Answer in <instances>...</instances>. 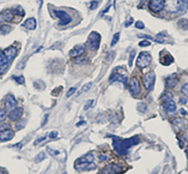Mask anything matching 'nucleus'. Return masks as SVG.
<instances>
[{
    "label": "nucleus",
    "mask_w": 188,
    "mask_h": 174,
    "mask_svg": "<svg viewBox=\"0 0 188 174\" xmlns=\"http://www.w3.org/2000/svg\"><path fill=\"white\" fill-rule=\"evenodd\" d=\"M112 138V146L115 152L119 155H125L128 153L131 147L139 142V138L137 136L128 139H122L118 137L111 136Z\"/></svg>",
    "instance_id": "1"
},
{
    "label": "nucleus",
    "mask_w": 188,
    "mask_h": 174,
    "mask_svg": "<svg viewBox=\"0 0 188 174\" xmlns=\"http://www.w3.org/2000/svg\"><path fill=\"white\" fill-rule=\"evenodd\" d=\"M94 156L89 153L75 161L74 168L77 171H93L96 168V165L93 162Z\"/></svg>",
    "instance_id": "2"
},
{
    "label": "nucleus",
    "mask_w": 188,
    "mask_h": 174,
    "mask_svg": "<svg viewBox=\"0 0 188 174\" xmlns=\"http://www.w3.org/2000/svg\"><path fill=\"white\" fill-rule=\"evenodd\" d=\"M101 42V36L97 32H91L88 37L86 45L88 49L92 51H96L99 48Z\"/></svg>",
    "instance_id": "3"
},
{
    "label": "nucleus",
    "mask_w": 188,
    "mask_h": 174,
    "mask_svg": "<svg viewBox=\"0 0 188 174\" xmlns=\"http://www.w3.org/2000/svg\"><path fill=\"white\" fill-rule=\"evenodd\" d=\"M152 56L149 52L147 51H141L140 53L139 56H138L137 61H136V65L138 68H145L150 65L152 62Z\"/></svg>",
    "instance_id": "4"
},
{
    "label": "nucleus",
    "mask_w": 188,
    "mask_h": 174,
    "mask_svg": "<svg viewBox=\"0 0 188 174\" xmlns=\"http://www.w3.org/2000/svg\"><path fill=\"white\" fill-rule=\"evenodd\" d=\"M156 75L154 71H150L145 75L143 78V85L148 91H152L155 85Z\"/></svg>",
    "instance_id": "5"
},
{
    "label": "nucleus",
    "mask_w": 188,
    "mask_h": 174,
    "mask_svg": "<svg viewBox=\"0 0 188 174\" xmlns=\"http://www.w3.org/2000/svg\"><path fill=\"white\" fill-rule=\"evenodd\" d=\"M54 14L55 15L56 17L60 18V21L59 22V25L61 26H65L69 25V23H71L72 21V18H71V16L66 13V11L63 10H54Z\"/></svg>",
    "instance_id": "6"
},
{
    "label": "nucleus",
    "mask_w": 188,
    "mask_h": 174,
    "mask_svg": "<svg viewBox=\"0 0 188 174\" xmlns=\"http://www.w3.org/2000/svg\"><path fill=\"white\" fill-rule=\"evenodd\" d=\"M165 6V0H150L149 2V9L154 13L160 12Z\"/></svg>",
    "instance_id": "7"
},
{
    "label": "nucleus",
    "mask_w": 188,
    "mask_h": 174,
    "mask_svg": "<svg viewBox=\"0 0 188 174\" xmlns=\"http://www.w3.org/2000/svg\"><path fill=\"white\" fill-rule=\"evenodd\" d=\"M129 89H130V91L132 95H139L141 93V87H140L139 82H138L137 78H135V77L131 78L130 82L129 83Z\"/></svg>",
    "instance_id": "8"
},
{
    "label": "nucleus",
    "mask_w": 188,
    "mask_h": 174,
    "mask_svg": "<svg viewBox=\"0 0 188 174\" xmlns=\"http://www.w3.org/2000/svg\"><path fill=\"white\" fill-rule=\"evenodd\" d=\"M163 107L165 111L169 113H173L176 110V104L174 100L172 99V96L168 97L166 96V98H165V101L163 103Z\"/></svg>",
    "instance_id": "9"
},
{
    "label": "nucleus",
    "mask_w": 188,
    "mask_h": 174,
    "mask_svg": "<svg viewBox=\"0 0 188 174\" xmlns=\"http://www.w3.org/2000/svg\"><path fill=\"white\" fill-rule=\"evenodd\" d=\"M121 172V167L118 165L110 164L107 165L101 172V174H118Z\"/></svg>",
    "instance_id": "10"
},
{
    "label": "nucleus",
    "mask_w": 188,
    "mask_h": 174,
    "mask_svg": "<svg viewBox=\"0 0 188 174\" xmlns=\"http://www.w3.org/2000/svg\"><path fill=\"white\" fill-rule=\"evenodd\" d=\"M4 105H5V110L7 111H12L16 108V105H17V101L15 99L13 96L7 95L5 99Z\"/></svg>",
    "instance_id": "11"
},
{
    "label": "nucleus",
    "mask_w": 188,
    "mask_h": 174,
    "mask_svg": "<svg viewBox=\"0 0 188 174\" xmlns=\"http://www.w3.org/2000/svg\"><path fill=\"white\" fill-rule=\"evenodd\" d=\"M109 79H110V82L111 83L116 82V81H118V82L123 83L124 88H126V87L127 77L125 75L121 74L119 73H113L112 74Z\"/></svg>",
    "instance_id": "12"
},
{
    "label": "nucleus",
    "mask_w": 188,
    "mask_h": 174,
    "mask_svg": "<svg viewBox=\"0 0 188 174\" xmlns=\"http://www.w3.org/2000/svg\"><path fill=\"white\" fill-rule=\"evenodd\" d=\"M85 53V49L82 46H75L71 49L69 55L71 57H80Z\"/></svg>",
    "instance_id": "13"
},
{
    "label": "nucleus",
    "mask_w": 188,
    "mask_h": 174,
    "mask_svg": "<svg viewBox=\"0 0 188 174\" xmlns=\"http://www.w3.org/2000/svg\"><path fill=\"white\" fill-rule=\"evenodd\" d=\"M166 85L168 88H174L179 82V77L176 74L169 75L166 78Z\"/></svg>",
    "instance_id": "14"
},
{
    "label": "nucleus",
    "mask_w": 188,
    "mask_h": 174,
    "mask_svg": "<svg viewBox=\"0 0 188 174\" xmlns=\"http://www.w3.org/2000/svg\"><path fill=\"white\" fill-rule=\"evenodd\" d=\"M23 108L21 107H18V108L14 109L12 110L9 114V118L12 121H16L19 120L23 115Z\"/></svg>",
    "instance_id": "15"
},
{
    "label": "nucleus",
    "mask_w": 188,
    "mask_h": 174,
    "mask_svg": "<svg viewBox=\"0 0 188 174\" xmlns=\"http://www.w3.org/2000/svg\"><path fill=\"white\" fill-rule=\"evenodd\" d=\"M4 55H5V57H7V59L8 60L9 62L12 61L15 58V57L16 56V54H17V50L16 48L10 46V47L7 48L3 51Z\"/></svg>",
    "instance_id": "16"
},
{
    "label": "nucleus",
    "mask_w": 188,
    "mask_h": 174,
    "mask_svg": "<svg viewBox=\"0 0 188 174\" xmlns=\"http://www.w3.org/2000/svg\"><path fill=\"white\" fill-rule=\"evenodd\" d=\"M14 137V132L13 131L7 129L0 132V141L5 142L10 140Z\"/></svg>",
    "instance_id": "17"
},
{
    "label": "nucleus",
    "mask_w": 188,
    "mask_h": 174,
    "mask_svg": "<svg viewBox=\"0 0 188 174\" xmlns=\"http://www.w3.org/2000/svg\"><path fill=\"white\" fill-rule=\"evenodd\" d=\"M37 23H36V18H30L27 19L24 23L23 27H26V28L31 29V30H34L36 28Z\"/></svg>",
    "instance_id": "18"
},
{
    "label": "nucleus",
    "mask_w": 188,
    "mask_h": 174,
    "mask_svg": "<svg viewBox=\"0 0 188 174\" xmlns=\"http://www.w3.org/2000/svg\"><path fill=\"white\" fill-rule=\"evenodd\" d=\"M173 62H174V57L171 56V55H169V54L165 55L160 59V62H161V64L164 65V66H169Z\"/></svg>",
    "instance_id": "19"
},
{
    "label": "nucleus",
    "mask_w": 188,
    "mask_h": 174,
    "mask_svg": "<svg viewBox=\"0 0 188 174\" xmlns=\"http://www.w3.org/2000/svg\"><path fill=\"white\" fill-rule=\"evenodd\" d=\"M2 18L5 21L10 22L12 21V19L13 18V13L10 10H6L5 12H3L2 13Z\"/></svg>",
    "instance_id": "20"
},
{
    "label": "nucleus",
    "mask_w": 188,
    "mask_h": 174,
    "mask_svg": "<svg viewBox=\"0 0 188 174\" xmlns=\"http://www.w3.org/2000/svg\"><path fill=\"white\" fill-rule=\"evenodd\" d=\"M178 26L183 30H187L188 29V19L182 18L178 21Z\"/></svg>",
    "instance_id": "21"
},
{
    "label": "nucleus",
    "mask_w": 188,
    "mask_h": 174,
    "mask_svg": "<svg viewBox=\"0 0 188 174\" xmlns=\"http://www.w3.org/2000/svg\"><path fill=\"white\" fill-rule=\"evenodd\" d=\"M11 27L10 25H2L0 26V33H2V35H6L7 33H9L11 31Z\"/></svg>",
    "instance_id": "22"
},
{
    "label": "nucleus",
    "mask_w": 188,
    "mask_h": 174,
    "mask_svg": "<svg viewBox=\"0 0 188 174\" xmlns=\"http://www.w3.org/2000/svg\"><path fill=\"white\" fill-rule=\"evenodd\" d=\"M92 85H93V83H92L91 82H89L86 83V84H85V85H84L82 86V88H81V90H80V91H79V93H78L79 94H78V95H77V96L80 95V94L82 93L88 91V90H89L91 88Z\"/></svg>",
    "instance_id": "23"
},
{
    "label": "nucleus",
    "mask_w": 188,
    "mask_h": 174,
    "mask_svg": "<svg viewBox=\"0 0 188 174\" xmlns=\"http://www.w3.org/2000/svg\"><path fill=\"white\" fill-rule=\"evenodd\" d=\"M9 61L7 59V57H5V55H4L3 52H0V67H2V66H7V62Z\"/></svg>",
    "instance_id": "24"
},
{
    "label": "nucleus",
    "mask_w": 188,
    "mask_h": 174,
    "mask_svg": "<svg viewBox=\"0 0 188 174\" xmlns=\"http://www.w3.org/2000/svg\"><path fill=\"white\" fill-rule=\"evenodd\" d=\"M137 110L141 112H145L147 110V106L144 103H139L137 104Z\"/></svg>",
    "instance_id": "25"
},
{
    "label": "nucleus",
    "mask_w": 188,
    "mask_h": 174,
    "mask_svg": "<svg viewBox=\"0 0 188 174\" xmlns=\"http://www.w3.org/2000/svg\"><path fill=\"white\" fill-rule=\"evenodd\" d=\"M45 157H46V155H45V153H44V152H40L36 156V160L35 161H36V163H38V162H41L42 160H43L44 159H45Z\"/></svg>",
    "instance_id": "26"
},
{
    "label": "nucleus",
    "mask_w": 188,
    "mask_h": 174,
    "mask_svg": "<svg viewBox=\"0 0 188 174\" xmlns=\"http://www.w3.org/2000/svg\"><path fill=\"white\" fill-rule=\"evenodd\" d=\"M119 38H120V33L119 32L115 33V34L113 36V38H112V40L111 42V46H113L114 45H115V44L118 42Z\"/></svg>",
    "instance_id": "27"
},
{
    "label": "nucleus",
    "mask_w": 188,
    "mask_h": 174,
    "mask_svg": "<svg viewBox=\"0 0 188 174\" xmlns=\"http://www.w3.org/2000/svg\"><path fill=\"white\" fill-rule=\"evenodd\" d=\"M135 55L136 53L134 50H133V51H132L130 52V58H129V66H130V67H132V62H133V60L134 57H135Z\"/></svg>",
    "instance_id": "28"
},
{
    "label": "nucleus",
    "mask_w": 188,
    "mask_h": 174,
    "mask_svg": "<svg viewBox=\"0 0 188 174\" xmlns=\"http://www.w3.org/2000/svg\"><path fill=\"white\" fill-rule=\"evenodd\" d=\"M181 90L182 93H183L186 97L188 98V83H186V84H185L182 87Z\"/></svg>",
    "instance_id": "29"
},
{
    "label": "nucleus",
    "mask_w": 188,
    "mask_h": 174,
    "mask_svg": "<svg viewBox=\"0 0 188 174\" xmlns=\"http://www.w3.org/2000/svg\"><path fill=\"white\" fill-rule=\"evenodd\" d=\"M6 119V113L3 109L0 108V123L5 121Z\"/></svg>",
    "instance_id": "30"
},
{
    "label": "nucleus",
    "mask_w": 188,
    "mask_h": 174,
    "mask_svg": "<svg viewBox=\"0 0 188 174\" xmlns=\"http://www.w3.org/2000/svg\"><path fill=\"white\" fill-rule=\"evenodd\" d=\"M76 90H77V88H74V87H72V88H70L69 90H68L67 93H66V97H70V96L73 95V93H75Z\"/></svg>",
    "instance_id": "31"
},
{
    "label": "nucleus",
    "mask_w": 188,
    "mask_h": 174,
    "mask_svg": "<svg viewBox=\"0 0 188 174\" xmlns=\"http://www.w3.org/2000/svg\"><path fill=\"white\" fill-rule=\"evenodd\" d=\"M13 79L16 80V82H18V84H23L24 82V78L23 76H19V77H14Z\"/></svg>",
    "instance_id": "32"
},
{
    "label": "nucleus",
    "mask_w": 188,
    "mask_h": 174,
    "mask_svg": "<svg viewBox=\"0 0 188 174\" xmlns=\"http://www.w3.org/2000/svg\"><path fill=\"white\" fill-rule=\"evenodd\" d=\"M137 37H139V38H148V39H151L154 42H158V43H160L159 40H155L154 38H153L152 36H147V35H139V36H137Z\"/></svg>",
    "instance_id": "33"
},
{
    "label": "nucleus",
    "mask_w": 188,
    "mask_h": 174,
    "mask_svg": "<svg viewBox=\"0 0 188 174\" xmlns=\"http://www.w3.org/2000/svg\"><path fill=\"white\" fill-rule=\"evenodd\" d=\"M151 45V43L148 40H142L139 43V46H141V47H146V46H149Z\"/></svg>",
    "instance_id": "34"
},
{
    "label": "nucleus",
    "mask_w": 188,
    "mask_h": 174,
    "mask_svg": "<svg viewBox=\"0 0 188 174\" xmlns=\"http://www.w3.org/2000/svg\"><path fill=\"white\" fill-rule=\"evenodd\" d=\"M93 103V100H88V101H87V103L85 104L84 110H88V109H89L90 107L92 106Z\"/></svg>",
    "instance_id": "35"
},
{
    "label": "nucleus",
    "mask_w": 188,
    "mask_h": 174,
    "mask_svg": "<svg viewBox=\"0 0 188 174\" xmlns=\"http://www.w3.org/2000/svg\"><path fill=\"white\" fill-rule=\"evenodd\" d=\"M135 27H136V28H137V29H144L145 25H144V24H143L142 21H137L135 23Z\"/></svg>",
    "instance_id": "36"
},
{
    "label": "nucleus",
    "mask_w": 188,
    "mask_h": 174,
    "mask_svg": "<svg viewBox=\"0 0 188 174\" xmlns=\"http://www.w3.org/2000/svg\"><path fill=\"white\" fill-rule=\"evenodd\" d=\"M98 7V2L97 1H92L90 4V9L91 10H95Z\"/></svg>",
    "instance_id": "37"
},
{
    "label": "nucleus",
    "mask_w": 188,
    "mask_h": 174,
    "mask_svg": "<svg viewBox=\"0 0 188 174\" xmlns=\"http://www.w3.org/2000/svg\"><path fill=\"white\" fill-rule=\"evenodd\" d=\"M10 126L8 124V123H5V124H2L0 126V131H5L7 130V129H10Z\"/></svg>",
    "instance_id": "38"
},
{
    "label": "nucleus",
    "mask_w": 188,
    "mask_h": 174,
    "mask_svg": "<svg viewBox=\"0 0 188 174\" xmlns=\"http://www.w3.org/2000/svg\"><path fill=\"white\" fill-rule=\"evenodd\" d=\"M179 1L180 4L182 5V6L186 10L188 7V0H179Z\"/></svg>",
    "instance_id": "39"
},
{
    "label": "nucleus",
    "mask_w": 188,
    "mask_h": 174,
    "mask_svg": "<svg viewBox=\"0 0 188 174\" xmlns=\"http://www.w3.org/2000/svg\"><path fill=\"white\" fill-rule=\"evenodd\" d=\"M27 57H25L24 60H21V62H20V63L18 65L17 68H19V69H22V68H23L24 67L26 62H27Z\"/></svg>",
    "instance_id": "40"
},
{
    "label": "nucleus",
    "mask_w": 188,
    "mask_h": 174,
    "mask_svg": "<svg viewBox=\"0 0 188 174\" xmlns=\"http://www.w3.org/2000/svg\"><path fill=\"white\" fill-rule=\"evenodd\" d=\"M58 131H51L50 134H49V137L50 138H57V137H58Z\"/></svg>",
    "instance_id": "41"
},
{
    "label": "nucleus",
    "mask_w": 188,
    "mask_h": 174,
    "mask_svg": "<svg viewBox=\"0 0 188 174\" xmlns=\"http://www.w3.org/2000/svg\"><path fill=\"white\" fill-rule=\"evenodd\" d=\"M22 122H23V121L18 122L17 124H16V128H17V129H21L23 128L24 127V124Z\"/></svg>",
    "instance_id": "42"
},
{
    "label": "nucleus",
    "mask_w": 188,
    "mask_h": 174,
    "mask_svg": "<svg viewBox=\"0 0 188 174\" xmlns=\"http://www.w3.org/2000/svg\"><path fill=\"white\" fill-rule=\"evenodd\" d=\"M107 157L105 156V155H103L101 154L99 156V160H101V161H105V160H107Z\"/></svg>",
    "instance_id": "43"
},
{
    "label": "nucleus",
    "mask_w": 188,
    "mask_h": 174,
    "mask_svg": "<svg viewBox=\"0 0 188 174\" xmlns=\"http://www.w3.org/2000/svg\"><path fill=\"white\" fill-rule=\"evenodd\" d=\"M132 21H133V18H130V21H126V24H125V27H129V26L132 25Z\"/></svg>",
    "instance_id": "44"
},
{
    "label": "nucleus",
    "mask_w": 188,
    "mask_h": 174,
    "mask_svg": "<svg viewBox=\"0 0 188 174\" xmlns=\"http://www.w3.org/2000/svg\"><path fill=\"white\" fill-rule=\"evenodd\" d=\"M44 139H45V137H43V138H42L38 139V140H37V141H36V142H35V143H34V144H35V145H36V144H38V142L43 141V140H44Z\"/></svg>",
    "instance_id": "45"
},
{
    "label": "nucleus",
    "mask_w": 188,
    "mask_h": 174,
    "mask_svg": "<svg viewBox=\"0 0 188 174\" xmlns=\"http://www.w3.org/2000/svg\"><path fill=\"white\" fill-rule=\"evenodd\" d=\"M180 112L183 115H187V112H186V110H184L183 108H182L181 110H180Z\"/></svg>",
    "instance_id": "46"
},
{
    "label": "nucleus",
    "mask_w": 188,
    "mask_h": 174,
    "mask_svg": "<svg viewBox=\"0 0 188 174\" xmlns=\"http://www.w3.org/2000/svg\"><path fill=\"white\" fill-rule=\"evenodd\" d=\"M47 118H48V115H45V119H44L43 124V125H44L46 123V122H47Z\"/></svg>",
    "instance_id": "47"
},
{
    "label": "nucleus",
    "mask_w": 188,
    "mask_h": 174,
    "mask_svg": "<svg viewBox=\"0 0 188 174\" xmlns=\"http://www.w3.org/2000/svg\"><path fill=\"white\" fill-rule=\"evenodd\" d=\"M186 154H187V157L188 158V146L187 147V149H186Z\"/></svg>",
    "instance_id": "48"
},
{
    "label": "nucleus",
    "mask_w": 188,
    "mask_h": 174,
    "mask_svg": "<svg viewBox=\"0 0 188 174\" xmlns=\"http://www.w3.org/2000/svg\"><path fill=\"white\" fill-rule=\"evenodd\" d=\"M0 174H5L3 171H0Z\"/></svg>",
    "instance_id": "49"
},
{
    "label": "nucleus",
    "mask_w": 188,
    "mask_h": 174,
    "mask_svg": "<svg viewBox=\"0 0 188 174\" xmlns=\"http://www.w3.org/2000/svg\"><path fill=\"white\" fill-rule=\"evenodd\" d=\"M63 174H67V173H63Z\"/></svg>",
    "instance_id": "50"
}]
</instances>
